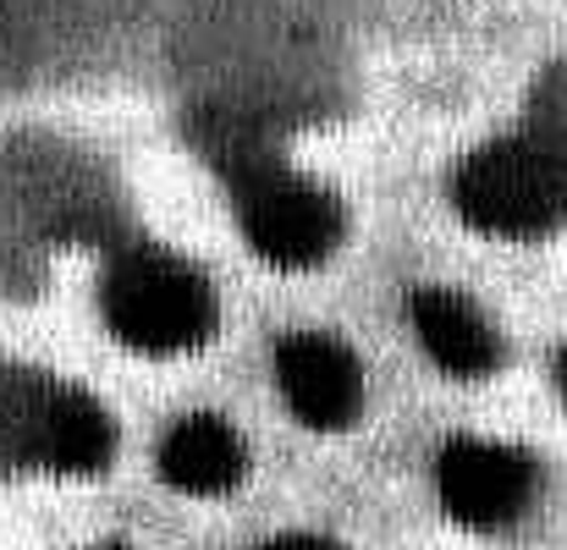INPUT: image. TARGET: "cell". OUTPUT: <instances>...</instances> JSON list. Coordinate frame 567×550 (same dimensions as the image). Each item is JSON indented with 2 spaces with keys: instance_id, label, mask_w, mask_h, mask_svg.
<instances>
[{
  "instance_id": "obj_1",
  "label": "cell",
  "mask_w": 567,
  "mask_h": 550,
  "mask_svg": "<svg viewBox=\"0 0 567 550\" xmlns=\"http://www.w3.org/2000/svg\"><path fill=\"white\" fill-rule=\"evenodd\" d=\"M198 155L226 177L248 248L276 270H315L348 237V209L326 183L292 172L281 149L237 111L193 116Z\"/></svg>"
},
{
  "instance_id": "obj_2",
  "label": "cell",
  "mask_w": 567,
  "mask_h": 550,
  "mask_svg": "<svg viewBox=\"0 0 567 550\" xmlns=\"http://www.w3.org/2000/svg\"><path fill=\"white\" fill-rule=\"evenodd\" d=\"M100 314H105L111 336L144 359L198 353L220 325V303H215L209 276L188 264L183 253L150 248V242H133L105 264Z\"/></svg>"
},
{
  "instance_id": "obj_3",
  "label": "cell",
  "mask_w": 567,
  "mask_h": 550,
  "mask_svg": "<svg viewBox=\"0 0 567 550\" xmlns=\"http://www.w3.org/2000/svg\"><path fill=\"white\" fill-rule=\"evenodd\" d=\"M452 204L485 237H551L567 220V160L535 138H496L452 172Z\"/></svg>"
},
{
  "instance_id": "obj_4",
  "label": "cell",
  "mask_w": 567,
  "mask_h": 550,
  "mask_svg": "<svg viewBox=\"0 0 567 550\" xmlns=\"http://www.w3.org/2000/svg\"><path fill=\"white\" fill-rule=\"evenodd\" d=\"M116 457L111 413L61 380H0V463L39 474H100Z\"/></svg>"
},
{
  "instance_id": "obj_5",
  "label": "cell",
  "mask_w": 567,
  "mask_h": 550,
  "mask_svg": "<svg viewBox=\"0 0 567 550\" xmlns=\"http://www.w3.org/2000/svg\"><path fill=\"white\" fill-rule=\"evenodd\" d=\"M435 490L452 523L463 529H507L535 507L540 490V468L529 452L507 446V440H452L435 463Z\"/></svg>"
},
{
  "instance_id": "obj_6",
  "label": "cell",
  "mask_w": 567,
  "mask_h": 550,
  "mask_svg": "<svg viewBox=\"0 0 567 550\" xmlns=\"http://www.w3.org/2000/svg\"><path fill=\"white\" fill-rule=\"evenodd\" d=\"M276 385L298 424L337 435L364 413V369L337 336H287L276 347Z\"/></svg>"
},
{
  "instance_id": "obj_7",
  "label": "cell",
  "mask_w": 567,
  "mask_h": 550,
  "mask_svg": "<svg viewBox=\"0 0 567 550\" xmlns=\"http://www.w3.org/2000/svg\"><path fill=\"white\" fill-rule=\"evenodd\" d=\"M413 336L430 353V364L452 380H491L502 369V336L485 320V309L452 287H424L408 303Z\"/></svg>"
},
{
  "instance_id": "obj_8",
  "label": "cell",
  "mask_w": 567,
  "mask_h": 550,
  "mask_svg": "<svg viewBox=\"0 0 567 550\" xmlns=\"http://www.w3.org/2000/svg\"><path fill=\"white\" fill-rule=\"evenodd\" d=\"M243 474H248V446L215 413L177 418L161 440V479L183 496H231Z\"/></svg>"
},
{
  "instance_id": "obj_9",
  "label": "cell",
  "mask_w": 567,
  "mask_h": 550,
  "mask_svg": "<svg viewBox=\"0 0 567 550\" xmlns=\"http://www.w3.org/2000/svg\"><path fill=\"white\" fill-rule=\"evenodd\" d=\"M259 550H342V546H331L320 535H281V540H270V546H259Z\"/></svg>"
},
{
  "instance_id": "obj_10",
  "label": "cell",
  "mask_w": 567,
  "mask_h": 550,
  "mask_svg": "<svg viewBox=\"0 0 567 550\" xmlns=\"http://www.w3.org/2000/svg\"><path fill=\"white\" fill-rule=\"evenodd\" d=\"M557 391H563V402H567V347H563V359H557Z\"/></svg>"
},
{
  "instance_id": "obj_11",
  "label": "cell",
  "mask_w": 567,
  "mask_h": 550,
  "mask_svg": "<svg viewBox=\"0 0 567 550\" xmlns=\"http://www.w3.org/2000/svg\"><path fill=\"white\" fill-rule=\"evenodd\" d=\"M94 550H122V546H94Z\"/></svg>"
}]
</instances>
